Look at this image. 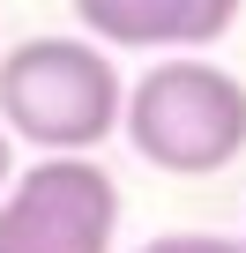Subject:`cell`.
I'll use <instances>...</instances> for the list:
<instances>
[{
    "instance_id": "obj_2",
    "label": "cell",
    "mask_w": 246,
    "mask_h": 253,
    "mask_svg": "<svg viewBox=\"0 0 246 253\" xmlns=\"http://www.w3.org/2000/svg\"><path fill=\"white\" fill-rule=\"evenodd\" d=\"M119 126H127L135 157L172 179L224 171L246 149V82L201 52H164L142 82H127Z\"/></svg>"
},
{
    "instance_id": "obj_4",
    "label": "cell",
    "mask_w": 246,
    "mask_h": 253,
    "mask_svg": "<svg viewBox=\"0 0 246 253\" xmlns=\"http://www.w3.org/2000/svg\"><path fill=\"white\" fill-rule=\"evenodd\" d=\"M246 0H75V23L90 45H135V52H194L239 23Z\"/></svg>"
},
{
    "instance_id": "obj_1",
    "label": "cell",
    "mask_w": 246,
    "mask_h": 253,
    "mask_svg": "<svg viewBox=\"0 0 246 253\" xmlns=\"http://www.w3.org/2000/svg\"><path fill=\"white\" fill-rule=\"evenodd\" d=\"M119 82L112 52L90 38H23L0 52V126L8 142H30L45 157H90L104 134H119Z\"/></svg>"
},
{
    "instance_id": "obj_3",
    "label": "cell",
    "mask_w": 246,
    "mask_h": 253,
    "mask_svg": "<svg viewBox=\"0 0 246 253\" xmlns=\"http://www.w3.org/2000/svg\"><path fill=\"white\" fill-rule=\"evenodd\" d=\"M119 179L97 157H45L0 186V253H112Z\"/></svg>"
},
{
    "instance_id": "obj_6",
    "label": "cell",
    "mask_w": 246,
    "mask_h": 253,
    "mask_svg": "<svg viewBox=\"0 0 246 253\" xmlns=\"http://www.w3.org/2000/svg\"><path fill=\"white\" fill-rule=\"evenodd\" d=\"M15 179V142H8V126H0V186Z\"/></svg>"
},
{
    "instance_id": "obj_5",
    "label": "cell",
    "mask_w": 246,
    "mask_h": 253,
    "mask_svg": "<svg viewBox=\"0 0 246 253\" xmlns=\"http://www.w3.org/2000/svg\"><path fill=\"white\" fill-rule=\"evenodd\" d=\"M135 253H246V238H216V231H164Z\"/></svg>"
}]
</instances>
